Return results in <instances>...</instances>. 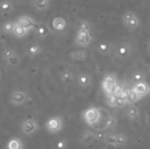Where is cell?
I'll return each mask as SVG.
<instances>
[{"label": "cell", "instance_id": "obj_1", "mask_svg": "<svg viewBox=\"0 0 150 149\" xmlns=\"http://www.w3.org/2000/svg\"><path fill=\"white\" fill-rule=\"evenodd\" d=\"M82 119L86 125L95 127L102 121L103 113L100 108L96 106H89L82 112Z\"/></svg>", "mask_w": 150, "mask_h": 149}, {"label": "cell", "instance_id": "obj_2", "mask_svg": "<svg viewBox=\"0 0 150 149\" xmlns=\"http://www.w3.org/2000/svg\"><path fill=\"white\" fill-rule=\"evenodd\" d=\"M127 136L124 133H105L103 142L113 148H120L127 143Z\"/></svg>", "mask_w": 150, "mask_h": 149}, {"label": "cell", "instance_id": "obj_3", "mask_svg": "<svg viewBox=\"0 0 150 149\" xmlns=\"http://www.w3.org/2000/svg\"><path fill=\"white\" fill-rule=\"evenodd\" d=\"M133 51L134 48L131 43L127 41H122L115 46L113 54L119 60H125L132 55Z\"/></svg>", "mask_w": 150, "mask_h": 149}, {"label": "cell", "instance_id": "obj_4", "mask_svg": "<svg viewBox=\"0 0 150 149\" xmlns=\"http://www.w3.org/2000/svg\"><path fill=\"white\" fill-rule=\"evenodd\" d=\"M122 22L125 26L130 30L134 31L138 29L141 26V19L140 18L132 11H126L122 15Z\"/></svg>", "mask_w": 150, "mask_h": 149}, {"label": "cell", "instance_id": "obj_5", "mask_svg": "<svg viewBox=\"0 0 150 149\" xmlns=\"http://www.w3.org/2000/svg\"><path fill=\"white\" fill-rule=\"evenodd\" d=\"M116 85H117L116 76L112 73L105 75L101 82V87H102V90L105 92V96L113 94V90H114Z\"/></svg>", "mask_w": 150, "mask_h": 149}, {"label": "cell", "instance_id": "obj_6", "mask_svg": "<svg viewBox=\"0 0 150 149\" xmlns=\"http://www.w3.org/2000/svg\"><path fill=\"white\" fill-rule=\"evenodd\" d=\"M45 127L49 133H57L63 128V120L60 116L50 117L47 120Z\"/></svg>", "mask_w": 150, "mask_h": 149}, {"label": "cell", "instance_id": "obj_7", "mask_svg": "<svg viewBox=\"0 0 150 149\" xmlns=\"http://www.w3.org/2000/svg\"><path fill=\"white\" fill-rule=\"evenodd\" d=\"M92 41V35L91 31L87 30H77L75 37V44L80 47H88Z\"/></svg>", "mask_w": 150, "mask_h": 149}, {"label": "cell", "instance_id": "obj_8", "mask_svg": "<svg viewBox=\"0 0 150 149\" xmlns=\"http://www.w3.org/2000/svg\"><path fill=\"white\" fill-rule=\"evenodd\" d=\"M117 123H118L117 118L114 117L113 115L108 114V115H106L105 118L102 119V121L100 122V124L98 126H97L93 128L96 129L98 132H105V131L114 128L117 126Z\"/></svg>", "mask_w": 150, "mask_h": 149}, {"label": "cell", "instance_id": "obj_9", "mask_svg": "<svg viewBox=\"0 0 150 149\" xmlns=\"http://www.w3.org/2000/svg\"><path fill=\"white\" fill-rule=\"evenodd\" d=\"M28 101V95L22 90H15L10 97V103L14 106H20Z\"/></svg>", "mask_w": 150, "mask_h": 149}, {"label": "cell", "instance_id": "obj_10", "mask_svg": "<svg viewBox=\"0 0 150 149\" xmlns=\"http://www.w3.org/2000/svg\"><path fill=\"white\" fill-rule=\"evenodd\" d=\"M39 129V123L34 119H25L21 125V131L25 136L33 135Z\"/></svg>", "mask_w": 150, "mask_h": 149}, {"label": "cell", "instance_id": "obj_11", "mask_svg": "<svg viewBox=\"0 0 150 149\" xmlns=\"http://www.w3.org/2000/svg\"><path fill=\"white\" fill-rule=\"evenodd\" d=\"M131 90L140 98L146 97L150 93V85L146 82H141L138 83H134V85L132 87Z\"/></svg>", "mask_w": 150, "mask_h": 149}, {"label": "cell", "instance_id": "obj_12", "mask_svg": "<svg viewBox=\"0 0 150 149\" xmlns=\"http://www.w3.org/2000/svg\"><path fill=\"white\" fill-rule=\"evenodd\" d=\"M79 141L83 146H86V147L91 146L93 143H95L96 141H98L97 133L91 131V130H84L81 133Z\"/></svg>", "mask_w": 150, "mask_h": 149}, {"label": "cell", "instance_id": "obj_13", "mask_svg": "<svg viewBox=\"0 0 150 149\" xmlns=\"http://www.w3.org/2000/svg\"><path fill=\"white\" fill-rule=\"evenodd\" d=\"M14 23L21 25L22 27L27 29L28 31L35 28L38 25L37 22L33 18H31L30 16H27V15H22V16L18 17L17 19L14 21Z\"/></svg>", "mask_w": 150, "mask_h": 149}, {"label": "cell", "instance_id": "obj_14", "mask_svg": "<svg viewBox=\"0 0 150 149\" xmlns=\"http://www.w3.org/2000/svg\"><path fill=\"white\" fill-rule=\"evenodd\" d=\"M114 47L115 45L112 42L110 41H100L98 45H97V50L98 52L105 56H108L113 54L114 51Z\"/></svg>", "mask_w": 150, "mask_h": 149}, {"label": "cell", "instance_id": "obj_15", "mask_svg": "<svg viewBox=\"0 0 150 149\" xmlns=\"http://www.w3.org/2000/svg\"><path fill=\"white\" fill-rule=\"evenodd\" d=\"M77 85L82 89H86L90 87L92 83V77L88 73H81L76 77Z\"/></svg>", "mask_w": 150, "mask_h": 149}, {"label": "cell", "instance_id": "obj_16", "mask_svg": "<svg viewBox=\"0 0 150 149\" xmlns=\"http://www.w3.org/2000/svg\"><path fill=\"white\" fill-rule=\"evenodd\" d=\"M50 32H51L50 27L46 23H40L37 25V26L35 28V35L39 39L46 38L47 36H48Z\"/></svg>", "mask_w": 150, "mask_h": 149}, {"label": "cell", "instance_id": "obj_17", "mask_svg": "<svg viewBox=\"0 0 150 149\" xmlns=\"http://www.w3.org/2000/svg\"><path fill=\"white\" fill-rule=\"evenodd\" d=\"M126 115L129 120L135 121L139 119L140 118V115H141L140 109L135 105H129L126 110Z\"/></svg>", "mask_w": 150, "mask_h": 149}, {"label": "cell", "instance_id": "obj_18", "mask_svg": "<svg viewBox=\"0 0 150 149\" xmlns=\"http://www.w3.org/2000/svg\"><path fill=\"white\" fill-rule=\"evenodd\" d=\"M31 5L39 11H44L50 6V0H31Z\"/></svg>", "mask_w": 150, "mask_h": 149}, {"label": "cell", "instance_id": "obj_19", "mask_svg": "<svg viewBox=\"0 0 150 149\" xmlns=\"http://www.w3.org/2000/svg\"><path fill=\"white\" fill-rule=\"evenodd\" d=\"M69 58L75 61H83L88 58V53L85 50H76L69 54Z\"/></svg>", "mask_w": 150, "mask_h": 149}, {"label": "cell", "instance_id": "obj_20", "mask_svg": "<svg viewBox=\"0 0 150 149\" xmlns=\"http://www.w3.org/2000/svg\"><path fill=\"white\" fill-rule=\"evenodd\" d=\"M52 26L55 31L62 32L67 26V22L62 17H55L52 21Z\"/></svg>", "mask_w": 150, "mask_h": 149}, {"label": "cell", "instance_id": "obj_21", "mask_svg": "<svg viewBox=\"0 0 150 149\" xmlns=\"http://www.w3.org/2000/svg\"><path fill=\"white\" fill-rule=\"evenodd\" d=\"M14 9V4L11 0H3L0 2V12L2 14L7 15L11 13Z\"/></svg>", "mask_w": 150, "mask_h": 149}, {"label": "cell", "instance_id": "obj_22", "mask_svg": "<svg viewBox=\"0 0 150 149\" xmlns=\"http://www.w3.org/2000/svg\"><path fill=\"white\" fill-rule=\"evenodd\" d=\"M61 80L64 84L69 85L71 84L75 80V75L74 73L69 69H65L61 73Z\"/></svg>", "mask_w": 150, "mask_h": 149}, {"label": "cell", "instance_id": "obj_23", "mask_svg": "<svg viewBox=\"0 0 150 149\" xmlns=\"http://www.w3.org/2000/svg\"><path fill=\"white\" fill-rule=\"evenodd\" d=\"M6 149H24V144L19 138L12 137L7 141Z\"/></svg>", "mask_w": 150, "mask_h": 149}, {"label": "cell", "instance_id": "obj_24", "mask_svg": "<svg viewBox=\"0 0 150 149\" xmlns=\"http://www.w3.org/2000/svg\"><path fill=\"white\" fill-rule=\"evenodd\" d=\"M42 52V47L38 43L31 44L26 49V54L29 57H35Z\"/></svg>", "mask_w": 150, "mask_h": 149}, {"label": "cell", "instance_id": "obj_25", "mask_svg": "<svg viewBox=\"0 0 150 149\" xmlns=\"http://www.w3.org/2000/svg\"><path fill=\"white\" fill-rule=\"evenodd\" d=\"M28 32L29 31L27 29L22 27L19 25L15 24V26H14V30H13V33L12 34L14 36H16L17 38H23V37H25L28 33Z\"/></svg>", "mask_w": 150, "mask_h": 149}, {"label": "cell", "instance_id": "obj_26", "mask_svg": "<svg viewBox=\"0 0 150 149\" xmlns=\"http://www.w3.org/2000/svg\"><path fill=\"white\" fill-rule=\"evenodd\" d=\"M131 80L134 83H138L141 82H144L146 81V76L143 72L140 71V70H136L132 74V77Z\"/></svg>", "mask_w": 150, "mask_h": 149}, {"label": "cell", "instance_id": "obj_27", "mask_svg": "<svg viewBox=\"0 0 150 149\" xmlns=\"http://www.w3.org/2000/svg\"><path fill=\"white\" fill-rule=\"evenodd\" d=\"M14 26H15V23L14 21H6L2 25V30L4 33L6 34H12L13 33V30H14Z\"/></svg>", "mask_w": 150, "mask_h": 149}, {"label": "cell", "instance_id": "obj_28", "mask_svg": "<svg viewBox=\"0 0 150 149\" xmlns=\"http://www.w3.org/2000/svg\"><path fill=\"white\" fill-rule=\"evenodd\" d=\"M16 54H17V53H16V51H15L13 48L6 47V48H4V49L3 50V52H2V58H3L4 61H6V60L11 58L12 56H14V55H16Z\"/></svg>", "mask_w": 150, "mask_h": 149}, {"label": "cell", "instance_id": "obj_29", "mask_svg": "<svg viewBox=\"0 0 150 149\" xmlns=\"http://www.w3.org/2000/svg\"><path fill=\"white\" fill-rule=\"evenodd\" d=\"M20 61H21L20 57H19L18 54H16V55L12 56L11 58L6 60V61H5V63H6V65L9 66V67H16V66H18V65L20 63Z\"/></svg>", "mask_w": 150, "mask_h": 149}, {"label": "cell", "instance_id": "obj_30", "mask_svg": "<svg viewBox=\"0 0 150 149\" xmlns=\"http://www.w3.org/2000/svg\"><path fill=\"white\" fill-rule=\"evenodd\" d=\"M106 105L111 107V108H116V104H117V97L114 94H111L106 96L105 99Z\"/></svg>", "mask_w": 150, "mask_h": 149}, {"label": "cell", "instance_id": "obj_31", "mask_svg": "<svg viewBox=\"0 0 150 149\" xmlns=\"http://www.w3.org/2000/svg\"><path fill=\"white\" fill-rule=\"evenodd\" d=\"M68 147V142L66 140L62 139L60 141H58L55 145H54V149H66Z\"/></svg>", "mask_w": 150, "mask_h": 149}, {"label": "cell", "instance_id": "obj_32", "mask_svg": "<svg viewBox=\"0 0 150 149\" xmlns=\"http://www.w3.org/2000/svg\"><path fill=\"white\" fill-rule=\"evenodd\" d=\"M78 30H87L91 31V25L88 21L83 20L78 24Z\"/></svg>", "mask_w": 150, "mask_h": 149}, {"label": "cell", "instance_id": "obj_33", "mask_svg": "<svg viewBox=\"0 0 150 149\" xmlns=\"http://www.w3.org/2000/svg\"><path fill=\"white\" fill-rule=\"evenodd\" d=\"M127 105V102H126L124 99H122V98H120V97H117L116 108H122V107L126 106Z\"/></svg>", "mask_w": 150, "mask_h": 149}, {"label": "cell", "instance_id": "obj_34", "mask_svg": "<svg viewBox=\"0 0 150 149\" xmlns=\"http://www.w3.org/2000/svg\"><path fill=\"white\" fill-rule=\"evenodd\" d=\"M1 80H2V72L0 70V82H1Z\"/></svg>", "mask_w": 150, "mask_h": 149}, {"label": "cell", "instance_id": "obj_35", "mask_svg": "<svg viewBox=\"0 0 150 149\" xmlns=\"http://www.w3.org/2000/svg\"><path fill=\"white\" fill-rule=\"evenodd\" d=\"M149 51H150V41H149Z\"/></svg>", "mask_w": 150, "mask_h": 149}, {"label": "cell", "instance_id": "obj_36", "mask_svg": "<svg viewBox=\"0 0 150 149\" xmlns=\"http://www.w3.org/2000/svg\"><path fill=\"white\" fill-rule=\"evenodd\" d=\"M148 71H149V75H150V66H149V70H148Z\"/></svg>", "mask_w": 150, "mask_h": 149}, {"label": "cell", "instance_id": "obj_37", "mask_svg": "<svg viewBox=\"0 0 150 149\" xmlns=\"http://www.w3.org/2000/svg\"><path fill=\"white\" fill-rule=\"evenodd\" d=\"M22 1H25V0H22Z\"/></svg>", "mask_w": 150, "mask_h": 149}]
</instances>
